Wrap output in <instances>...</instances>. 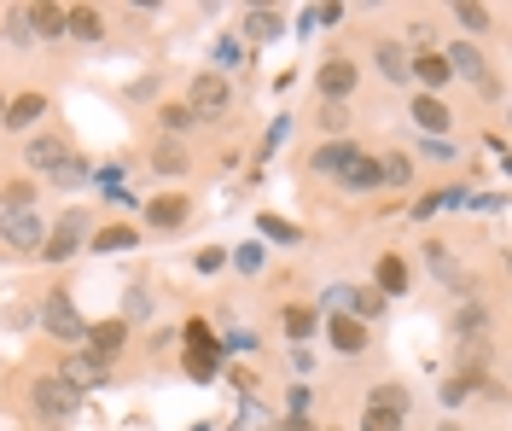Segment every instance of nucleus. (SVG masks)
Masks as SVG:
<instances>
[{"instance_id": "1", "label": "nucleus", "mask_w": 512, "mask_h": 431, "mask_svg": "<svg viewBox=\"0 0 512 431\" xmlns=\"http://www.w3.org/2000/svg\"><path fill=\"white\" fill-rule=\"evenodd\" d=\"M192 123H222L227 111H233V76H216V70H192L187 82V100Z\"/></svg>"}, {"instance_id": "2", "label": "nucleus", "mask_w": 512, "mask_h": 431, "mask_svg": "<svg viewBox=\"0 0 512 431\" xmlns=\"http://www.w3.org/2000/svg\"><path fill=\"white\" fill-rule=\"evenodd\" d=\"M181 344H187V350H181V373L198 379V385H210V379L222 373V338L204 327V321H187V327H181Z\"/></svg>"}, {"instance_id": "3", "label": "nucleus", "mask_w": 512, "mask_h": 431, "mask_svg": "<svg viewBox=\"0 0 512 431\" xmlns=\"http://www.w3.org/2000/svg\"><path fill=\"white\" fill-rule=\"evenodd\" d=\"M30 414L41 420V426H70L76 414H82V397L70 391V385H59L53 373H41L30 385Z\"/></svg>"}, {"instance_id": "4", "label": "nucleus", "mask_w": 512, "mask_h": 431, "mask_svg": "<svg viewBox=\"0 0 512 431\" xmlns=\"http://www.w3.org/2000/svg\"><path fill=\"white\" fill-rule=\"evenodd\" d=\"M88 233H94L88 210H59V222H53L47 239H41V257H47V263H70V257L88 245Z\"/></svg>"}, {"instance_id": "5", "label": "nucleus", "mask_w": 512, "mask_h": 431, "mask_svg": "<svg viewBox=\"0 0 512 431\" xmlns=\"http://www.w3.org/2000/svg\"><path fill=\"white\" fill-rule=\"evenodd\" d=\"M41 239H47L41 210H0V245L12 257H41Z\"/></svg>"}, {"instance_id": "6", "label": "nucleus", "mask_w": 512, "mask_h": 431, "mask_svg": "<svg viewBox=\"0 0 512 431\" xmlns=\"http://www.w3.org/2000/svg\"><path fill=\"white\" fill-rule=\"evenodd\" d=\"M41 327L53 344H82L88 338V321H82V309L70 292H53V298H41Z\"/></svg>"}, {"instance_id": "7", "label": "nucleus", "mask_w": 512, "mask_h": 431, "mask_svg": "<svg viewBox=\"0 0 512 431\" xmlns=\"http://www.w3.org/2000/svg\"><path fill=\"white\" fill-rule=\"evenodd\" d=\"M53 379H59V385H70L76 397H88V391H99V385L111 379V367H105V362H94L88 350H64V356H59V367H53Z\"/></svg>"}, {"instance_id": "8", "label": "nucleus", "mask_w": 512, "mask_h": 431, "mask_svg": "<svg viewBox=\"0 0 512 431\" xmlns=\"http://www.w3.org/2000/svg\"><path fill=\"white\" fill-rule=\"evenodd\" d=\"M355 82H361V70H355V59H344V53H332V59L315 70V94L326 105H344L355 94Z\"/></svg>"}, {"instance_id": "9", "label": "nucleus", "mask_w": 512, "mask_h": 431, "mask_svg": "<svg viewBox=\"0 0 512 431\" xmlns=\"http://www.w3.org/2000/svg\"><path fill=\"white\" fill-rule=\"evenodd\" d=\"M70 152H76V146H70V134H59V129H41V134L24 140V164H30V175H53Z\"/></svg>"}, {"instance_id": "10", "label": "nucleus", "mask_w": 512, "mask_h": 431, "mask_svg": "<svg viewBox=\"0 0 512 431\" xmlns=\"http://www.w3.org/2000/svg\"><path fill=\"white\" fill-rule=\"evenodd\" d=\"M82 344H88V356H94V362L111 367L128 350V321H123V315H105V321H94V327H88V338H82Z\"/></svg>"}, {"instance_id": "11", "label": "nucleus", "mask_w": 512, "mask_h": 431, "mask_svg": "<svg viewBox=\"0 0 512 431\" xmlns=\"http://www.w3.org/2000/svg\"><path fill=\"white\" fill-rule=\"evenodd\" d=\"M326 327V344L344 356V362H355V356H367V344H373V332L361 327V321H350V315H326L320 321Z\"/></svg>"}, {"instance_id": "12", "label": "nucleus", "mask_w": 512, "mask_h": 431, "mask_svg": "<svg viewBox=\"0 0 512 431\" xmlns=\"http://www.w3.org/2000/svg\"><path fill=\"white\" fill-rule=\"evenodd\" d=\"M408 117H414L419 140H448V129H454V111H448V105L437 100V94H414Z\"/></svg>"}, {"instance_id": "13", "label": "nucleus", "mask_w": 512, "mask_h": 431, "mask_svg": "<svg viewBox=\"0 0 512 431\" xmlns=\"http://www.w3.org/2000/svg\"><path fill=\"white\" fill-rule=\"evenodd\" d=\"M140 239H146V233L134 228V222H99V228L88 233V251H94V257H123V251H140Z\"/></svg>"}, {"instance_id": "14", "label": "nucleus", "mask_w": 512, "mask_h": 431, "mask_svg": "<svg viewBox=\"0 0 512 431\" xmlns=\"http://www.w3.org/2000/svg\"><path fill=\"white\" fill-rule=\"evenodd\" d=\"M187 216H192V199H187V193H158V199H146V228H152V233L187 228Z\"/></svg>"}, {"instance_id": "15", "label": "nucleus", "mask_w": 512, "mask_h": 431, "mask_svg": "<svg viewBox=\"0 0 512 431\" xmlns=\"http://www.w3.org/2000/svg\"><path fill=\"white\" fill-rule=\"evenodd\" d=\"M355 158H361V146H355L350 134H344V140H320L315 152H309V169H315V175H332V181H338V175H344V169L355 164Z\"/></svg>"}, {"instance_id": "16", "label": "nucleus", "mask_w": 512, "mask_h": 431, "mask_svg": "<svg viewBox=\"0 0 512 431\" xmlns=\"http://www.w3.org/2000/svg\"><path fill=\"white\" fill-rule=\"evenodd\" d=\"M280 35H286V12H274V6L239 12V41H280Z\"/></svg>"}, {"instance_id": "17", "label": "nucleus", "mask_w": 512, "mask_h": 431, "mask_svg": "<svg viewBox=\"0 0 512 431\" xmlns=\"http://www.w3.org/2000/svg\"><path fill=\"white\" fill-rule=\"evenodd\" d=\"M443 65H448V76H460V82H489V59H483V47H472V41H454L443 53Z\"/></svg>"}, {"instance_id": "18", "label": "nucleus", "mask_w": 512, "mask_h": 431, "mask_svg": "<svg viewBox=\"0 0 512 431\" xmlns=\"http://www.w3.org/2000/svg\"><path fill=\"white\" fill-rule=\"evenodd\" d=\"M47 111H53V100H47V94H18V100H6V117H0V129H12V134H24V129H35V123H41V117H47Z\"/></svg>"}, {"instance_id": "19", "label": "nucleus", "mask_w": 512, "mask_h": 431, "mask_svg": "<svg viewBox=\"0 0 512 431\" xmlns=\"http://www.w3.org/2000/svg\"><path fill=\"white\" fill-rule=\"evenodd\" d=\"M408 82H419V94H437V88H448L454 76H448L443 53L431 47V53H408Z\"/></svg>"}, {"instance_id": "20", "label": "nucleus", "mask_w": 512, "mask_h": 431, "mask_svg": "<svg viewBox=\"0 0 512 431\" xmlns=\"http://www.w3.org/2000/svg\"><path fill=\"white\" fill-rule=\"evenodd\" d=\"M373 70H379V82H408V47L402 41H373Z\"/></svg>"}, {"instance_id": "21", "label": "nucleus", "mask_w": 512, "mask_h": 431, "mask_svg": "<svg viewBox=\"0 0 512 431\" xmlns=\"http://www.w3.org/2000/svg\"><path fill=\"white\" fill-rule=\"evenodd\" d=\"M373 292H379V298H402V292H408V263H402V251H379Z\"/></svg>"}, {"instance_id": "22", "label": "nucleus", "mask_w": 512, "mask_h": 431, "mask_svg": "<svg viewBox=\"0 0 512 431\" xmlns=\"http://www.w3.org/2000/svg\"><path fill=\"white\" fill-rule=\"evenodd\" d=\"M414 187V152H384L379 158V193H402Z\"/></svg>"}, {"instance_id": "23", "label": "nucleus", "mask_w": 512, "mask_h": 431, "mask_svg": "<svg viewBox=\"0 0 512 431\" xmlns=\"http://www.w3.org/2000/svg\"><path fill=\"white\" fill-rule=\"evenodd\" d=\"M64 35H76V41H105V12H99V6H64Z\"/></svg>"}, {"instance_id": "24", "label": "nucleus", "mask_w": 512, "mask_h": 431, "mask_svg": "<svg viewBox=\"0 0 512 431\" xmlns=\"http://www.w3.org/2000/svg\"><path fill=\"white\" fill-rule=\"evenodd\" d=\"M24 24H30V35H41V41H64V6H53V0L24 6Z\"/></svg>"}, {"instance_id": "25", "label": "nucleus", "mask_w": 512, "mask_h": 431, "mask_svg": "<svg viewBox=\"0 0 512 431\" xmlns=\"http://www.w3.org/2000/svg\"><path fill=\"white\" fill-rule=\"evenodd\" d=\"M466 199H472L466 187H443V193H425V199H414V204H408V216H414V222H431V216H443V210H460Z\"/></svg>"}, {"instance_id": "26", "label": "nucleus", "mask_w": 512, "mask_h": 431, "mask_svg": "<svg viewBox=\"0 0 512 431\" xmlns=\"http://www.w3.org/2000/svg\"><path fill=\"white\" fill-rule=\"evenodd\" d=\"M425 268H431L443 286H454V292L466 286V274H460V263H454V251H448L443 239H425Z\"/></svg>"}, {"instance_id": "27", "label": "nucleus", "mask_w": 512, "mask_h": 431, "mask_svg": "<svg viewBox=\"0 0 512 431\" xmlns=\"http://www.w3.org/2000/svg\"><path fill=\"white\" fill-rule=\"evenodd\" d=\"M146 164L158 169V175H187V169H192V152H187V140H158Z\"/></svg>"}, {"instance_id": "28", "label": "nucleus", "mask_w": 512, "mask_h": 431, "mask_svg": "<svg viewBox=\"0 0 512 431\" xmlns=\"http://www.w3.org/2000/svg\"><path fill=\"white\" fill-rule=\"evenodd\" d=\"M338 315H350V321H361V327H373V321L384 315V298L373 292V286H350V298H344Z\"/></svg>"}, {"instance_id": "29", "label": "nucleus", "mask_w": 512, "mask_h": 431, "mask_svg": "<svg viewBox=\"0 0 512 431\" xmlns=\"http://www.w3.org/2000/svg\"><path fill=\"white\" fill-rule=\"evenodd\" d=\"M338 187H344V193H379V158H367V152H361V158L338 175Z\"/></svg>"}, {"instance_id": "30", "label": "nucleus", "mask_w": 512, "mask_h": 431, "mask_svg": "<svg viewBox=\"0 0 512 431\" xmlns=\"http://www.w3.org/2000/svg\"><path fill=\"white\" fill-rule=\"evenodd\" d=\"M35 199H41V187H35L30 175L0 181V210H35Z\"/></svg>"}, {"instance_id": "31", "label": "nucleus", "mask_w": 512, "mask_h": 431, "mask_svg": "<svg viewBox=\"0 0 512 431\" xmlns=\"http://www.w3.org/2000/svg\"><path fill=\"white\" fill-rule=\"evenodd\" d=\"M47 181H53L59 193H76L82 181H94V169H88V158H82V152H70V158H64V164L53 169V175H47Z\"/></svg>"}, {"instance_id": "32", "label": "nucleus", "mask_w": 512, "mask_h": 431, "mask_svg": "<svg viewBox=\"0 0 512 431\" xmlns=\"http://www.w3.org/2000/svg\"><path fill=\"white\" fill-rule=\"evenodd\" d=\"M245 59H251V47H245V41H239L233 30H227V35H216V76H227V70H239Z\"/></svg>"}, {"instance_id": "33", "label": "nucleus", "mask_w": 512, "mask_h": 431, "mask_svg": "<svg viewBox=\"0 0 512 431\" xmlns=\"http://www.w3.org/2000/svg\"><path fill=\"white\" fill-rule=\"evenodd\" d=\"M367 402H373V408H390V414H408V408H414V397H408V385H396V379H384V385H373V391H367Z\"/></svg>"}, {"instance_id": "34", "label": "nucleus", "mask_w": 512, "mask_h": 431, "mask_svg": "<svg viewBox=\"0 0 512 431\" xmlns=\"http://www.w3.org/2000/svg\"><path fill=\"white\" fill-rule=\"evenodd\" d=\"M158 129H163V140H181V134H192V111L181 100L158 105Z\"/></svg>"}, {"instance_id": "35", "label": "nucleus", "mask_w": 512, "mask_h": 431, "mask_svg": "<svg viewBox=\"0 0 512 431\" xmlns=\"http://www.w3.org/2000/svg\"><path fill=\"white\" fill-rule=\"evenodd\" d=\"M315 129L326 134V140H344V134H350V105H326V100H320Z\"/></svg>"}, {"instance_id": "36", "label": "nucleus", "mask_w": 512, "mask_h": 431, "mask_svg": "<svg viewBox=\"0 0 512 431\" xmlns=\"http://www.w3.org/2000/svg\"><path fill=\"white\" fill-rule=\"evenodd\" d=\"M233 431H274V414L256 397H239V414H233Z\"/></svg>"}, {"instance_id": "37", "label": "nucleus", "mask_w": 512, "mask_h": 431, "mask_svg": "<svg viewBox=\"0 0 512 431\" xmlns=\"http://www.w3.org/2000/svg\"><path fill=\"white\" fill-rule=\"evenodd\" d=\"M315 309H309V303H286V309H280V327L291 332V338H297V344H303V338H309V332H315Z\"/></svg>"}, {"instance_id": "38", "label": "nucleus", "mask_w": 512, "mask_h": 431, "mask_svg": "<svg viewBox=\"0 0 512 431\" xmlns=\"http://www.w3.org/2000/svg\"><path fill=\"white\" fill-rule=\"evenodd\" d=\"M478 385H483L478 373H454V379L443 385V408H466V402L478 397Z\"/></svg>"}, {"instance_id": "39", "label": "nucleus", "mask_w": 512, "mask_h": 431, "mask_svg": "<svg viewBox=\"0 0 512 431\" xmlns=\"http://www.w3.org/2000/svg\"><path fill=\"white\" fill-rule=\"evenodd\" d=\"M489 18H495V12H489V6H472V0H460V6H454V24H460L466 35H483V30H495Z\"/></svg>"}, {"instance_id": "40", "label": "nucleus", "mask_w": 512, "mask_h": 431, "mask_svg": "<svg viewBox=\"0 0 512 431\" xmlns=\"http://www.w3.org/2000/svg\"><path fill=\"white\" fill-rule=\"evenodd\" d=\"M227 263L239 268V274H262V263H268V251H262V239H245L239 251H227Z\"/></svg>"}, {"instance_id": "41", "label": "nucleus", "mask_w": 512, "mask_h": 431, "mask_svg": "<svg viewBox=\"0 0 512 431\" xmlns=\"http://www.w3.org/2000/svg\"><path fill=\"white\" fill-rule=\"evenodd\" d=\"M123 321L134 327V321H152V292L146 286H128L123 292Z\"/></svg>"}, {"instance_id": "42", "label": "nucleus", "mask_w": 512, "mask_h": 431, "mask_svg": "<svg viewBox=\"0 0 512 431\" xmlns=\"http://www.w3.org/2000/svg\"><path fill=\"white\" fill-rule=\"evenodd\" d=\"M489 327V309H483V303H460V309H454V332H460V338H466V332H483Z\"/></svg>"}, {"instance_id": "43", "label": "nucleus", "mask_w": 512, "mask_h": 431, "mask_svg": "<svg viewBox=\"0 0 512 431\" xmlns=\"http://www.w3.org/2000/svg\"><path fill=\"white\" fill-rule=\"evenodd\" d=\"M402 420L408 414H390V408H373V402L361 408V431H402Z\"/></svg>"}, {"instance_id": "44", "label": "nucleus", "mask_w": 512, "mask_h": 431, "mask_svg": "<svg viewBox=\"0 0 512 431\" xmlns=\"http://www.w3.org/2000/svg\"><path fill=\"white\" fill-rule=\"evenodd\" d=\"M256 228H262V239H274V245H297L303 233L291 228V222H280V216H256Z\"/></svg>"}, {"instance_id": "45", "label": "nucleus", "mask_w": 512, "mask_h": 431, "mask_svg": "<svg viewBox=\"0 0 512 431\" xmlns=\"http://www.w3.org/2000/svg\"><path fill=\"white\" fill-rule=\"evenodd\" d=\"M286 134H291V117H274V123H268V134H262V164L286 146Z\"/></svg>"}, {"instance_id": "46", "label": "nucleus", "mask_w": 512, "mask_h": 431, "mask_svg": "<svg viewBox=\"0 0 512 431\" xmlns=\"http://www.w3.org/2000/svg\"><path fill=\"white\" fill-rule=\"evenodd\" d=\"M192 268H198V274H222V268H227V251H222V245H204V251L192 257Z\"/></svg>"}, {"instance_id": "47", "label": "nucleus", "mask_w": 512, "mask_h": 431, "mask_svg": "<svg viewBox=\"0 0 512 431\" xmlns=\"http://www.w3.org/2000/svg\"><path fill=\"white\" fill-rule=\"evenodd\" d=\"M419 152H425L431 164H454V146H448V140H419Z\"/></svg>"}, {"instance_id": "48", "label": "nucleus", "mask_w": 512, "mask_h": 431, "mask_svg": "<svg viewBox=\"0 0 512 431\" xmlns=\"http://www.w3.org/2000/svg\"><path fill=\"white\" fill-rule=\"evenodd\" d=\"M6 35H12L18 47H24V41H35V35H30V24H24V6H18V12H6Z\"/></svg>"}, {"instance_id": "49", "label": "nucleus", "mask_w": 512, "mask_h": 431, "mask_svg": "<svg viewBox=\"0 0 512 431\" xmlns=\"http://www.w3.org/2000/svg\"><path fill=\"white\" fill-rule=\"evenodd\" d=\"M227 379H233V391H239V397H256V373H251V367H233Z\"/></svg>"}, {"instance_id": "50", "label": "nucleus", "mask_w": 512, "mask_h": 431, "mask_svg": "<svg viewBox=\"0 0 512 431\" xmlns=\"http://www.w3.org/2000/svg\"><path fill=\"white\" fill-rule=\"evenodd\" d=\"M309 402H315V391H309V385H297V391H291V414H309Z\"/></svg>"}, {"instance_id": "51", "label": "nucleus", "mask_w": 512, "mask_h": 431, "mask_svg": "<svg viewBox=\"0 0 512 431\" xmlns=\"http://www.w3.org/2000/svg\"><path fill=\"white\" fill-rule=\"evenodd\" d=\"M437 431H466V426H454V420H443V426H437Z\"/></svg>"}, {"instance_id": "52", "label": "nucleus", "mask_w": 512, "mask_h": 431, "mask_svg": "<svg viewBox=\"0 0 512 431\" xmlns=\"http://www.w3.org/2000/svg\"><path fill=\"white\" fill-rule=\"evenodd\" d=\"M0 117H6V94H0Z\"/></svg>"}, {"instance_id": "53", "label": "nucleus", "mask_w": 512, "mask_h": 431, "mask_svg": "<svg viewBox=\"0 0 512 431\" xmlns=\"http://www.w3.org/2000/svg\"><path fill=\"white\" fill-rule=\"evenodd\" d=\"M192 431H216V426H192Z\"/></svg>"}]
</instances>
